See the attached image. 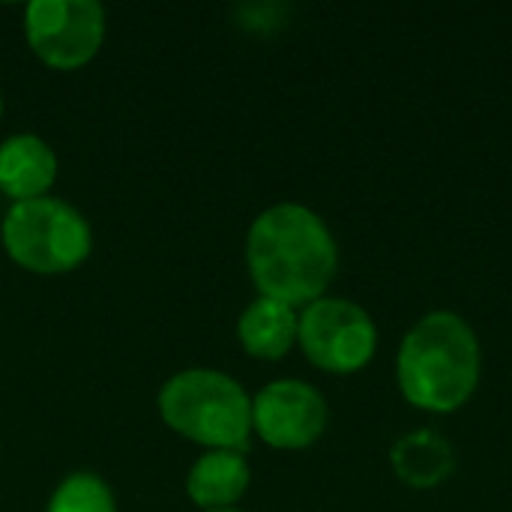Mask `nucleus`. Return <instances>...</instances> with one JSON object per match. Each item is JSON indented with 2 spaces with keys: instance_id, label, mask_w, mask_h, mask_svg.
<instances>
[{
  "instance_id": "nucleus-1",
  "label": "nucleus",
  "mask_w": 512,
  "mask_h": 512,
  "mask_svg": "<svg viewBox=\"0 0 512 512\" xmlns=\"http://www.w3.org/2000/svg\"><path fill=\"white\" fill-rule=\"evenodd\" d=\"M246 267L261 297L303 309L327 297L339 270V246L312 207L282 201L249 225Z\"/></svg>"
},
{
  "instance_id": "nucleus-2",
  "label": "nucleus",
  "mask_w": 512,
  "mask_h": 512,
  "mask_svg": "<svg viewBox=\"0 0 512 512\" xmlns=\"http://www.w3.org/2000/svg\"><path fill=\"white\" fill-rule=\"evenodd\" d=\"M483 375V348L474 327L450 309L423 315L396 354V384L408 405L429 414L465 408Z\"/></svg>"
},
{
  "instance_id": "nucleus-3",
  "label": "nucleus",
  "mask_w": 512,
  "mask_h": 512,
  "mask_svg": "<svg viewBox=\"0 0 512 512\" xmlns=\"http://www.w3.org/2000/svg\"><path fill=\"white\" fill-rule=\"evenodd\" d=\"M156 405L171 432L207 450L246 453L252 441V396L225 372H177L162 384Z\"/></svg>"
},
{
  "instance_id": "nucleus-4",
  "label": "nucleus",
  "mask_w": 512,
  "mask_h": 512,
  "mask_svg": "<svg viewBox=\"0 0 512 512\" xmlns=\"http://www.w3.org/2000/svg\"><path fill=\"white\" fill-rule=\"evenodd\" d=\"M0 237L6 255L36 276L72 273L93 252L90 222L69 201L51 195L12 204L3 216Z\"/></svg>"
},
{
  "instance_id": "nucleus-5",
  "label": "nucleus",
  "mask_w": 512,
  "mask_h": 512,
  "mask_svg": "<svg viewBox=\"0 0 512 512\" xmlns=\"http://www.w3.org/2000/svg\"><path fill=\"white\" fill-rule=\"evenodd\" d=\"M297 345L306 360L330 375L363 372L378 354L372 315L345 297H321L300 309Z\"/></svg>"
},
{
  "instance_id": "nucleus-6",
  "label": "nucleus",
  "mask_w": 512,
  "mask_h": 512,
  "mask_svg": "<svg viewBox=\"0 0 512 512\" xmlns=\"http://www.w3.org/2000/svg\"><path fill=\"white\" fill-rule=\"evenodd\" d=\"M30 51L51 69L87 66L105 42V9L93 0H33L24 9Z\"/></svg>"
},
{
  "instance_id": "nucleus-7",
  "label": "nucleus",
  "mask_w": 512,
  "mask_h": 512,
  "mask_svg": "<svg viewBox=\"0 0 512 512\" xmlns=\"http://www.w3.org/2000/svg\"><path fill=\"white\" fill-rule=\"evenodd\" d=\"M330 408L321 390L297 378H279L252 399V435L273 450H306L327 432Z\"/></svg>"
},
{
  "instance_id": "nucleus-8",
  "label": "nucleus",
  "mask_w": 512,
  "mask_h": 512,
  "mask_svg": "<svg viewBox=\"0 0 512 512\" xmlns=\"http://www.w3.org/2000/svg\"><path fill=\"white\" fill-rule=\"evenodd\" d=\"M57 180V156L51 144L33 132L9 135L0 144V192L18 201L45 198Z\"/></svg>"
},
{
  "instance_id": "nucleus-9",
  "label": "nucleus",
  "mask_w": 512,
  "mask_h": 512,
  "mask_svg": "<svg viewBox=\"0 0 512 512\" xmlns=\"http://www.w3.org/2000/svg\"><path fill=\"white\" fill-rule=\"evenodd\" d=\"M390 468L396 480L408 489H438L456 471V450L453 444L438 435L435 429H414L405 432L390 450Z\"/></svg>"
},
{
  "instance_id": "nucleus-10",
  "label": "nucleus",
  "mask_w": 512,
  "mask_h": 512,
  "mask_svg": "<svg viewBox=\"0 0 512 512\" xmlns=\"http://www.w3.org/2000/svg\"><path fill=\"white\" fill-rule=\"evenodd\" d=\"M297 327H300L297 309L258 294L237 321V339L249 357L276 363L288 357L291 348L297 345Z\"/></svg>"
},
{
  "instance_id": "nucleus-11",
  "label": "nucleus",
  "mask_w": 512,
  "mask_h": 512,
  "mask_svg": "<svg viewBox=\"0 0 512 512\" xmlns=\"http://www.w3.org/2000/svg\"><path fill=\"white\" fill-rule=\"evenodd\" d=\"M252 483V468L237 450H207L186 477V492L201 510L234 507Z\"/></svg>"
},
{
  "instance_id": "nucleus-12",
  "label": "nucleus",
  "mask_w": 512,
  "mask_h": 512,
  "mask_svg": "<svg viewBox=\"0 0 512 512\" xmlns=\"http://www.w3.org/2000/svg\"><path fill=\"white\" fill-rule=\"evenodd\" d=\"M45 512H117V501L99 474L75 471L60 480Z\"/></svg>"
},
{
  "instance_id": "nucleus-13",
  "label": "nucleus",
  "mask_w": 512,
  "mask_h": 512,
  "mask_svg": "<svg viewBox=\"0 0 512 512\" xmlns=\"http://www.w3.org/2000/svg\"><path fill=\"white\" fill-rule=\"evenodd\" d=\"M204 512H243V510H237V507H222V510H204Z\"/></svg>"
},
{
  "instance_id": "nucleus-14",
  "label": "nucleus",
  "mask_w": 512,
  "mask_h": 512,
  "mask_svg": "<svg viewBox=\"0 0 512 512\" xmlns=\"http://www.w3.org/2000/svg\"><path fill=\"white\" fill-rule=\"evenodd\" d=\"M0 117H3V93H0Z\"/></svg>"
}]
</instances>
